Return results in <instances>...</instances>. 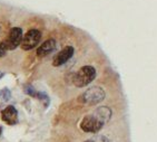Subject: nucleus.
<instances>
[{
    "label": "nucleus",
    "mask_w": 157,
    "mask_h": 142,
    "mask_svg": "<svg viewBox=\"0 0 157 142\" xmlns=\"http://www.w3.org/2000/svg\"><path fill=\"white\" fill-rule=\"evenodd\" d=\"M9 51V49H8V47H7L6 42L0 43V57H3V56L7 54V51Z\"/></svg>",
    "instance_id": "obj_11"
},
{
    "label": "nucleus",
    "mask_w": 157,
    "mask_h": 142,
    "mask_svg": "<svg viewBox=\"0 0 157 142\" xmlns=\"http://www.w3.org/2000/svg\"><path fill=\"white\" fill-rule=\"evenodd\" d=\"M22 38H24V35H22V29H21V28H19V27L11 28L9 34H8L7 39L5 40L8 49H9V51H13V49L17 48L19 45H21Z\"/></svg>",
    "instance_id": "obj_5"
},
{
    "label": "nucleus",
    "mask_w": 157,
    "mask_h": 142,
    "mask_svg": "<svg viewBox=\"0 0 157 142\" xmlns=\"http://www.w3.org/2000/svg\"><path fill=\"white\" fill-rule=\"evenodd\" d=\"M1 120L9 125L18 123V112L13 105H8L1 112Z\"/></svg>",
    "instance_id": "obj_7"
},
{
    "label": "nucleus",
    "mask_w": 157,
    "mask_h": 142,
    "mask_svg": "<svg viewBox=\"0 0 157 142\" xmlns=\"http://www.w3.org/2000/svg\"><path fill=\"white\" fill-rule=\"evenodd\" d=\"M89 141L90 142H109L108 139L104 136H95L94 138L89 139Z\"/></svg>",
    "instance_id": "obj_12"
},
{
    "label": "nucleus",
    "mask_w": 157,
    "mask_h": 142,
    "mask_svg": "<svg viewBox=\"0 0 157 142\" xmlns=\"http://www.w3.org/2000/svg\"><path fill=\"white\" fill-rule=\"evenodd\" d=\"M105 91L99 86H94V87L88 88L87 91H85L84 93L79 96V101L84 104H88V105H95L98 104L105 99Z\"/></svg>",
    "instance_id": "obj_2"
},
{
    "label": "nucleus",
    "mask_w": 157,
    "mask_h": 142,
    "mask_svg": "<svg viewBox=\"0 0 157 142\" xmlns=\"http://www.w3.org/2000/svg\"><path fill=\"white\" fill-rule=\"evenodd\" d=\"M104 124H105V122L103 120H100L98 118V115L94 112L93 114L86 115L82 119L80 122V129L87 133H97L98 131L101 130Z\"/></svg>",
    "instance_id": "obj_3"
},
{
    "label": "nucleus",
    "mask_w": 157,
    "mask_h": 142,
    "mask_svg": "<svg viewBox=\"0 0 157 142\" xmlns=\"http://www.w3.org/2000/svg\"><path fill=\"white\" fill-rule=\"evenodd\" d=\"M3 75H5V74H3L2 72H0V79H2V77H3Z\"/></svg>",
    "instance_id": "obj_13"
},
{
    "label": "nucleus",
    "mask_w": 157,
    "mask_h": 142,
    "mask_svg": "<svg viewBox=\"0 0 157 142\" xmlns=\"http://www.w3.org/2000/svg\"><path fill=\"white\" fill-rule=\"evenodd\" d=\"M1 134H2V128L0 127V136H1Z\"/></svg>",
    "instance_id": "obj_14"
},
{
    "label": "nucleus",
    "mask_w": 157,
    "mask_h": 142,
    "mask_svg": "<svg viewBox=\"0 0 157 142\" xmlns=\"http://www.w3.org/2000/svg\"><path fill=\"white\" fill-rule=\"evenodd\" d=\"M11 97V93L8 88H3V90H0V100H2L3 102H7V101L10 100Z\"/></svg>",
    "instance_id": "obj_9"
},
{
    "label": "nucleus",
    "mask_w": 157,
    "mask_h": 142,
    "mask_svg": "<svg viewBox=\"0 0 157 142\" xmlns=\"http://www.w3.org/2000/svg\"><path fill=\"white\" fill-rule=\"evenodd\" d=\"M74 51H75V49H74L73 46H66L65 48L61 49V51L54 57V59H52V65H54L55 67H58V66L63 65L65 63H67L70 58L73 57Z\"/></svg>",
    "instance_id": "obj_6"
},
{
    "label": "nucleus",
    "mask_w": 157,
    "mask_h": 142,
    "mask_svg": "<svg viewBox=\"0 0 157 142\" xmlns=\"http://www.w3.org/2000/svg\"><path fill=\"white\" fill-rule=\"evenodd\" d=\"M85 142H90V141H89V140H87V141H85Z\"/></svg>",
    "instance_id": "obj_15"
},
{
    "label": "nucleus",
    "mask_w": 157,
    "mask_h": 142,
    "mask_svg": "<svg viewBox=\"0 0 157 142\" xmlns=\"http://www.w3.org/2000/svg\"><path fill=\"white\" fill-rule=\"evenodd\" d=\"M24 91L27 95H30L33 97H37V94H38V91H36L31 85H25Z\"/></svg>",
    "instance_id": "obj_10"
},
{
    "label": "nucleus",
    "mask_w": 157,
    "mask_h": 142,
    "mask_svg": "<svg viewBox=\"0 0 157 142\" xmlns=\"http://www.w3.org/2000/svg\"><path fill=\"white\" fill-rule=\"evenodd\" d=\"M95 77H96V70L93 66L86 65L77 71V73L74 75L73 82L77 87H84L90 84L95 79Z\"/></svg>",
    "instance_id": "obj_1"
},
{
    "label": "nucleus",
    "mask_w": 157,
    "mask_h": 142,
    "mask_svg": "<svg viewBox=\"0 0 157 142\" xmlns=\"http://www.w3.org/2000/svg\"><path fill=\"white\" fill-rule=\"evenodd\" d=\"M57 47V43L55 39H48L44 42L41 45L38 47L37 49V55L39 56V57H45V56H48L49 54H52V51L56 49Z\"/></svg>",
    "instance_id": "obj_8"
},
{
    "label": "nucleus",
    "mask_w": 157,
    "mask_h": 142,
    "mask_svg": "<svg viewBox=\"0 0 157 142\" xmlns=\"http://www.w3.org/2000/svg\"><path fill=\"white\" fill-rule=\"evenodd\" d=\"M41 39V33L38 29H30L26 33L21 42V48L24 51H30L35 48Z\"/></svg>",
    "instance_id": "obj_4"
}]
</instances>
